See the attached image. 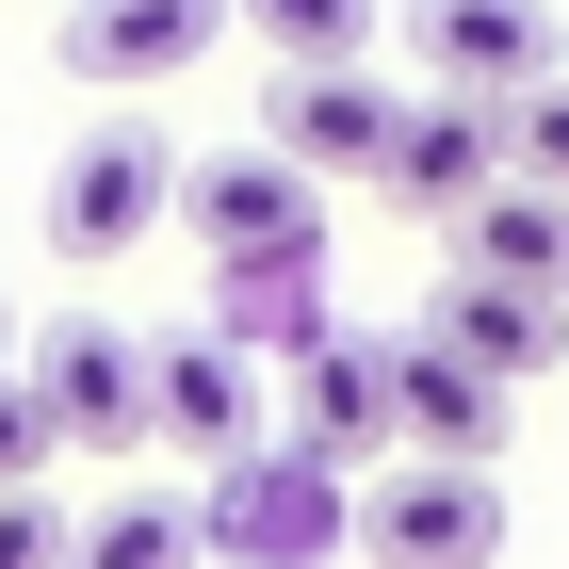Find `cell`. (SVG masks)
<instances>
[{
	"label": "cell",
	"mask_w": 569,
	"mask_h": 569,
	"mask_svg": "<svg viewBox=\"0 0 569 569\" xmlns=\"http://www.w3.org/2000/svg\"><path fill=\"white\" fill-rule=\"evenodd\" d=\"M212 342H244V358H309V342H342L326 261H212Z\"/></svg>",
	"instance_id": "15"
},
{
	"label": "cell",
	"mask_w": 569,
	"mask_h": 569,
	"mask_svg": "<svg viewBox=\"0 0 569 569\" xmlns=\"http://www.w3.org/2000/svg\"><path fill=\"white\" fill-rule=\"evenodd\" d=\"M407 49H423L439 98H488V114H505V98H537V82L569 66L553 0H423V17H407Z\"/></svg>",
	"instance_id": "6"
},
{
	"label": "cell",
	"mask_w": 569,
	"mask_h": 569,
	"mask_svg": "<svg viewBox=\"0 0 569 569\" xmlns=\"http://www.w3.org/2000/svg\"><path fill=\"white\" fill-rule=\"evenodd\" d=\"M179 228L212 261H326V179L277 147H228V163H179Z\"/></svg>",
	"instance_id": "4"
},
{
	"label": "cell",
	"mask_w": 569,
	"mask_h": 569,
	"mask_svg": "<svg viewBox=\"0 0 569 569\" xmlns=\"http://www.w3.org/2000/svg\"><path fill=\"white\" fill-rule=\"evenodd\" d=\"M423 326L472 358V375H505V391L569 358V293H521V277H439V293H423Z\"/></svg>",
	"instance_id": "13"
},
{
	"label": "cell",
	"mask_w": 569,
	"mask_h": 569,
	"mask_svg": "<svg viewBox=\"0 0 569 569\" xmlns=\"http://www.w3.org/2000/svg\"><path fill=\"white\" fill-rule=\"evenodd\" d=\"M66 439H49V407H33V375H0V488H33Z\"/></svg>",
	"instance_id": "19"
},
{
	"label": "cell",
	"mask_w": 569,
	"mask_h": 569,
	"mask_svg": "<svg viewBox=\"0 0 569 569\" xmlns=\"http://www.w3.org/2000/svg\"><path fill=\"white\" fill-rule=\"evenodd\" d=\"M163 212H179V147L131 131V114H114V131H82L66 163H49V244H66V261H131Z\"/></svg>",
	"instance_id": "3"
},
{
	"label": "cell",
	"mask_w": 569,
	"mask_h": 569,
	"mask_svg": "<svg viewBox=\"0 0 569 569\" xmlns=\"http://www.w3.org/2000/svg\"><path fill=\"white\" fill-rule=\"evenodd\" d=\"M212 49H228V0H66V82H98V98H147Z\"/></svg>",
	"instance_id": "8"
},
{
	"label": "cell",
	"mask_w": 569,
	"mask_h": 569,
	"mask_svg": "<svg viewBox=\"0 0 569 569\" xmlns=\"http://www.w3.org/2000/svg\"><path fill=\"white\" fill-rule=\"evenodd\" d=\"M228 33L277 49V66H358L375 49V0H228Z\"/></svg>",
	"instance_id": "17"
},
{
	"label": "cell",
	"mask_w": 569,
	"mask_h": 569,
	"mask_svg": "<svg viewBox=\"0 0 569 569\" xmlns=\"http://www.w3.org/2000/svg\"><path fill=\"white\" fill-rule=\"evenodd\" d=\"M277 439H293V456H326V472H358V456L391 472V456H407V439H391V342H358V326H342V342H309Z\"/></svg>",
	"instance_id": "10"
},
{
	"label": "cell",
	"mask_w": 569,
	"mask_h": 569,
	"mask_svg": "<svg viewBox=\"0 0 569 569\" xmlns=\"http://www.w3.org/2000/svg\"><path fill=\"white\" fill-rule=\"evenodd\" d=\"M196 553L212 569H342L358 553V472H326L293 439H244L196 488Z\"/></svg>",
	"instance_id": "1"
},
{
	"label": "cell",
	"mask_w": 569,
	"mask_h": 569,
	"mask_svg": "<svg viewBox=\"0 0 569 569\" xmlns=\"http://www.w3.org/2000/svg\"><path fill=\"white\" fill-rule=\"evenodd\" d=\"M66 569H196V505H163V488H114L98 521H66Z\"/></svg>",
	"instance_id": "16"
},
{
	"label": "cell",
	"mask_w": 569,
	"mask_h": 569,
	"mask_svg": "<svg viewBox=\"0 0 569 569\" xmlns=\"http://www.w3.org/2000/svg\"><path fill=\"white\" fill-rule=\"evenodd\" d=\"M505 179H553V196H569V66L537 98H505Z\"/></svg>",
	"instance_id": "18"
},
{
	"label": "cell",
	"mask_w": 569,
	"mask_h": 569,
	"mask_svg": "<svg viewBox=\"0 0 569 569\" xmlns=\"http://www.w3.org/2000/svg\"><path fill=\"white\" fill-rule=\"evenodd\" d=\"M0 569H66V505L49 488H0Z\"/></svg>",
	"instance_id": "20"
},
{
	"label": "cell",
	"mask_w": 569,
	"mask_h": 569,
	"mask_svg": "<svg viewBox=\"0 0 569 569\" xmlns=\"http://www.w3.org/2000/svg\"><path fill=\"white\" fill-rule=\"evenodd\" d=\"M33 407L66 456H147V342L131 326H98V309H66L33 342Z\"/></svg>",
	"instance_id": "5"
},
{
	"label": "cell",
	"mask_w": 569,
	"mask_h": 569,
	"mask_svg": "<svg viewBox=\"0 0 569 569\" xmlns=\"http://www.w3.org/2000/svg\"><path fill=\"white\" fill-rule=\"evenodd\" d=\"M147 439H179V456H244V439H277L261 358H244V342H212V326L147 342Z\"/></svg>",
	"instance_id": "9"
},
{
	"label": "cell",
	"mask_w": 569,
	"mask_h": 569,
	"mask_svg": "<svg viewBox=\"0 0 569 569\" xmlns=\"http://www.w3.org/2000/svg\"><path fill=\"white\" fill-rule=\"evenodd\" d=\"M488 179H505V114H488V98H439V82L407 98L391 147H375V196H391V212H423V228H456Z\"/></svg>",
	"instance_id": "7"
},
{
	"label": "cell",
	"mask_w": 569,
	"mask_h": 569,
	"mask_svg": "<svg viewBox=\"0 0 569 569\" xmlns=\"http://www.w3.org/2000/svg\"><path fill=\"white\" fill-rule=\"evenodd\" d=\"M358 553L375 569H505V488L472 456H391V472H358Z\"/></svg>",
	"instance_id": "2"
},
{
	"label": "cell",
	"mask_w": 569,
	"mask_h": 569,
	"mask_svg": "<svg viewBox=\"0 0 569 569\" xmlns=\"http://www.w3.org/2000/svg\"><path fill=\"white\" fill-rule=\"evenodd\" d=\"M456 277H521V293H569V196L553 179H488L456 212Z\"/></svg>",
	"instance_id": "14"
},
{
	"label": "cell",
	"mask_w": 569,
	"mask_h": 569,
	"mask_svg": "<svg viewBox=\"0 0 569 569\" xmlns=\"http://www.w3.org/2000/svg\"><path fill=\"white\" fill-rule=\"evenodd\" d=\"M391 439H407V456H472V472H488V439H505V375H472L439 326H391Z\"/></svg>",
	"instance_id": "12"
},
{
	"label": "cell",
	"mask_w": 569,
	"mask_h": 569,
	"mask_svg": "<svg viewBox=\"0 0 569 569\" xmlns=\"http://www.w3.org/2000/svg\"><path fill=\"white\" fill-rule=\"evenodd\" d=\"M391 114H407V98L375 82V66H277V98H261V147H277V163H309V179H375Z\"/></svg>",
	"instance_id": "11"
}]
</instances>
